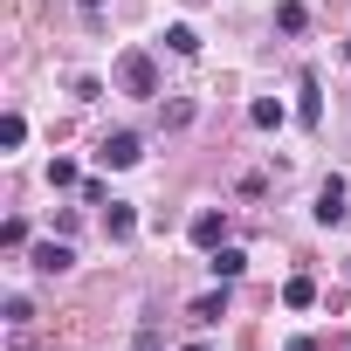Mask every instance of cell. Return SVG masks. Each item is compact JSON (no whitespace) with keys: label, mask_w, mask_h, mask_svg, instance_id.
Returning <instances> with one entry per match:
<instances>
[{"label":"cell","mask_w":351,"mask_h":351,"mask_svg":"<svg viewBox=\"0 0 351 351\" xmlns=\"http://www.w3.org/2000/svg\"><path fill=\"white\" fill-rule=\"evenodd\" d=\"M248 124H255V131H276V124H282V104H276V97H255V104H248Z\"/></svg>","instance_id":"9"},{"label":"cell","mask_w":351,"mask_h":351,"mask_svg":"<svg viewBox=\"0 0 351 351\" xmlns=\"http://www.w3.org/2000/svg\"><path fill=\"white\" fill-rule=\"evenodd\" d=\"M310 214H317L324 228H337V221H344V180H337V172L317 186V207H310Z\"/></svg>","instance_id":"3"},{"label":"cell","mask_w":351,"mask_h":351,"mask_svg":"<svg viewBox=\"0 0 351 351\" xmlns=\"http://www.w3.org/2000/svg\"><path fill=\"white\" fill-rule=\"evenodd\" d=\"M165 49H172V56H200V35H193L186 21H172V28H165Z\"/></svg>","instance_id":"11"},{"label":"cell","mask_w":351,"mask_h":351,"mask_svg":"<svg viewBox=\"0 0 351 351\" xmlns=\"http://www.w3.org/2000/svg\"><path fill=\"white\" fill-rule=\"evenodd\" d=\"M97 158L124 172V165H138V158H145V138H138V131H110V138L97 145Z\"/></svg>","instance_id":"2"},{"label":"cell","mask_w":351,"mask_h":351,"mask_svg":"<svg viewBox=\"0 0 351 351\" xmlns=\"http://www.w3.org/2000/svg\"><path fill=\"white\" fill-rule=\"evenodd\" d=\"M221 234H228V221H221V214H214V207H207V214H193V241H200V248H207V255H214V248H221Z\"/></svg>","instance_id":"7"},{"label":"cell","mask_w":351,"mask_h":351,"mask_svg":"<svg viewBox=\"0 0 351 351\" xmlns=\"http://www.w3.org/2000/svg\"><path fill=\"white\" fill-rule=\"evenodd\" d=\"M344 56H351V42H344Z\"/></svg>","instance_id":"18"},{"label":"cell","mask_w":351,"mask_h":351,"mask_svg":"<svg viewBox=\"0 0 351 351\" xmlns=\"http://www.w3.org/2000/svg\"><path fill=\"white\" fill-rule=\"evenodd\" d=\"M117 90H124V97H158V69H152L145 49H124V56H117Z\"/></svg>","instance_id":"1"},{"label":"cell","mask_w":351,"mask_h":351,"mask_svg":"<svg viewBox=\"0 0 351 351\" xmlns=\"http://www.w3.org/2000/svg\"><path fill=\"white\" fill-rule=\"evenodd\" d=\"M49 186H83V180H76V165H69V158H56V165H49Z\"/></svg>","instance_id":"15"},{"label":"cell","mask_w":351,"mask_h":351,"mask_svg":"<svg viewBox=\"0 0 351 351\" xmlns=\"http://www.w3.org/2000/svg\"><path fill=\"white\" fill-rule=\"evenodd\" d=\"M282 303H289V310H310V303H317V282H310V276H289V282H282Z\"/></svg>","instance_id":"10"},{"label":"cell","mask_w":351,"mask_h":351,"mask_svg":"<svg viewBox=\"0 0 351 351\" xmlns=\"http://www.w3.org/2000/svg\"><path fill=\"white\" fill-rule=\"evenodd\" d=\"M207 269H214V282H234V276L248 269V255H241V248H214V255H207Z\"/></svg>","instance_id":"8"},{"label":"cell","mask_w":351,"mask_h":351,"mask_svg":"<svg viewBox=\"0 0 351 351\" xmlns=\"http://www.w3.org/2000/svg\"><path fill=\"white\" fill-rule=\"evenodd\" d=\"M69 262H76L69 241H42V248H35V269H42V276H69Z\"/></svg>","instance_id":"4"},{"label":"cell","mask_w":351,"mask_h":351,"mask_svg":"<svg viewBox=\"0 0 351 351\" xmlns=\"http://www.w3.org/2000/svg\"><path fill=\"white\" fill-rule=\"evenodd\" d=\"M104 234H110V241H131V234H138V214H131L124 200H110V207H104Z\"/></svg>","instance_id":"5"},{"label":"cell","mask_w":351,"mask_h":351,"mask_svg":"<svg viewBox=\"0 0 351 351\" xmlns=\"http://www.w3.org/2000/svg\"><path fill=\"white\" fill-rule=\"evenodd\" d=\"M296 97H303V104H296V117H303V124L317 131V117H324V104H317V97H324V90H317V76H310V69H303V83H296Z\"/></svg>","instance_id":"6"},{"label":"cell","mask_w":351,"mask_h":351,"mask_svg":"<svg viewBox=\"0 0 351 351\" xmlns=\"http://www.w3.org/2000/svg\"><path fill=\"white\" fill-rule=\"evenodd\" d=\"M276 28H282V35H303V28H310V14L296 8V0H282V8H276Z\"/></svg>","instance_id":"13"},{"label":"cell","mask_w":351,"mask_h":351,"mask_svg":"<svg viewBox=\"0 0 351 351\" xmlns=\"http://www.w3.org/2000/svg\"><path fill=\"white\" fill-rule=\"evenodd\" d=\"M289 351H324V344L317 337H289Z\"/></svg>","instance_id":"16"},{"label":"cell","mask_w":351,"mask_h":351,"mask_svg":"<svg viewBox=\"0 0 351 351\" xmlns=\"http://www.w3.org/2000/svg\"><path fill=\"white\" fill-rule=\"evenodd\" d=\"M21 138H28V117H21V110H8V117H0V145H8V152H14Z\"/></svg>","instance_id":"14"},{"label":"cell","mask_w":351,"mask_h":351,"mask_svg":"<svg viewBox=\"0 0 351 351\" xmlns=\"http://www.w3.org/2000/svg\"><path fill=\"white\" fill-rule=\"evenodd\" d=\"M186 351H207V344H186Z\"/></svg>","instance_id":"17"},{"label":"cell","mask_w":351,"mask_h":351,"mask_svg":"<svg viewBox=\"0 0 351 351\" xmlns=\"http://www.w3.org/2000/svg\"><path fill=\"white\" fill-rule=\"evenodd\" d=\"M221 317H228V289H214V296L193 303V324H221Z\"/></svg>","instance_id":"12"}]
</instances>
